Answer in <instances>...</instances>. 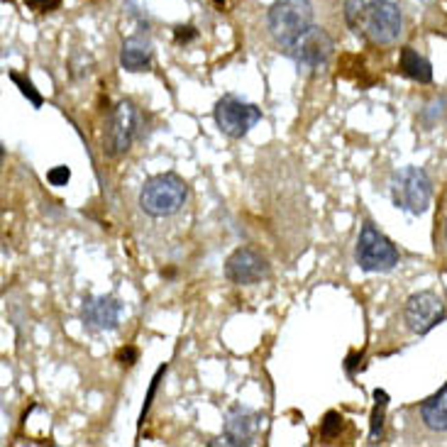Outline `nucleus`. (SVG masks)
<instances>
[{
  "mask_svg": "<svg viewBox=\"0 0 447 447\" xmlns=\"http://www.w3.org/2000/svg\"><path fill=\"white\" fill-rule=\"evenodd\" d=\"M345 20L354 34L374 45H391L398 40L403 17L391 0H345Z\"/></svg>",
  "mask_w": 447,
  "mask_h": 447,
  "instance_id": "1",
  "label": "nucleus"
},
{
  "mask_svg": "<svg viewBox=\"0 0 447 447\" xmlns=\"http://www.w3.org/2000/svg\"><path fill=\"white\" fill-rule=\"evenodd\" d=\"M189 198V186L179 173H157L140 191V208L152 218H169L179 213Z\"/></svg>",
  "mask_w": 447,
  "mask_h": 447,
  "instance_id": "2",
  "label": "nucleus"
},
{
  "mask_svg": "<svg viewBox=\"0 0 447 447\" xmlns=\"http://www.w3.org/2000/svg\"><path fill=\"white\" fill-rule=\"evenodd\" d=\"M311 27H313L311 0H274V5L269 8V29L284 51Z\"/></svg>",
  "mask_w": 447,
  "mask_h": 447,
  "instance_id": "3",
  "label": "nucleus"
},
{
  "mask_svg": "<svg viewBox=\"0 0 447 447\" xmlns=\"http://www.w3.org/2000/svg\"><path fill=\"white\" fill-rule=\"evenodd\" d=\"M433 186L428 173L418 167H403L394 173L391 179V201L396 208L411 213V215H423L431 206Z\"/></svg>",
  "mask_w": 447,
  "mask_h": 447,
  "instance_id": "4",
  "label": "nucleus"
},
{
  "mask_svg": "<svg viewBox=\"0 0 447 447\" xmlns=\"http://www.w3.org/2000/svg\"><path fill=\"white\" fill-rule=\"evenodd\" d=\"M354 259L364 271L384 274L398 264V250L381 230H376L372 223H364L357 240V250H354Z\"/></svg>",
  "mask_w": 447,
  "mask_h": 447,
  "instance_id": "5",
  "label": "nucleus"
},
{
  "mask_svg": "<svg viewBox=\"0 0 447 447\" xmlns=\"http://www.w3.org/2000/svg\"><path fill=\"white\" fill-rule=\"evenodd\" d=\"M215 123H218L220 132H225L232 140H240L250 132L254 125L262 120V110L252 103H245L237 95H223L215 103Z\"/></svg>",
  "mask_w": 447,
  "mask_h": 447,
  "instance_id": "6",
  "label": "nucleus"
},
{
  "mask_svg": "<svg viewBox=\"0 0 447 447\" xmlns=\"http://www.w3.org/2000/svg\"><path fill=\"white\" fill-rule=\"evenodd\" d=\"M406 323L415 335H428L437 323H442L447 315L445 303L433 291H418L406 301Z\"/></svg>",
  "mask_w": 447,
  "mask_h": 447,
  "instance_id": "7",
  "label": "nucleus"
},
{
  "mask_svg": "<svg viewBox=\"0 0 447 447\" xmlns=\"http://www.w3.org/2000/svg\"><path fill=\"white\" fill-rule=\"evenodd\" d=\"M286 54H289L298 67L315 71V69L325 67L328 59L333 56V40H330L328 32H325L323 27H315L313 25L306 34H301V37L286 49Z\"/></svg>",
  "mask_w": 447,
  "mask_h": 447,
  "instance_id": "8",
  "label": "nucleus"
},
{
  "mask_svg": "<svg viewBox=\"0 0 447 447\" xmlns=\"http://www.w3.org/2000/svg\"><path fill=\"white\" fill-rule=\"evenodd\" d=\"M137 130V110L130 101H123L110 115V125L106 132V152L110 157H120L130 149Z\"/></svg>",
  "mask_w": 447,
  "mask_h": 447,
  "instance_id": "9",
  "label": "nucleus"
},
{
  "mask_svg": "<svg viewBox=\"0 0 447 447\" xmlns=\"http://www.w3.org/2000/svg\"><path fill=\"white\" fill-rule=\"evenodd\" d=\"M225 274L232 284L237 286H250L262 281L269 274V264L267 259L259 254L257 250L252 247H240L228 257L225 262Z\"/></svg>",
  "mask_w": 447,
  "mask_h": 447,
  "instance_id": "10",
  "label": "nucleus"
},
{
  "mask_svg": "<svg viewBox=\"0 0 447 447\" xmlns=\"http://www.w3.org/2000/svg\"><path fill=\"white\" fill-rule=\"evenodd\" d=\"M120 313L123 306L110 296H95L84 303V323L93 330H115L120 323Z\"/></svg>",
  "mask_w": 447,
  "mask_h": 447,
  "instance_id": "11",
  "label": "nucleus"
},
{
  "mask_svg": "<svg viewBox=\"0 0 447 447\" xmlns=\"http://www.w3.org/2000/svg\"><path fill=\"white\" fill-rule=\"evenodd\" d=\"M120 64L132 73L147 71V69L152 67L149 42L142 40V37H130V40L123 45V49H120Z\"/></svg>",
  "mask_w": 447,
  "mask_h": 447,
  "instance_id": "12",
  "label": "nucleus"
},
{
  "mask_svg": "<svg viewBox=\"0 0 447 447\" xmlns=\"http://www.w3.org/2000/svg\"><path fill=\"white\" fill-rule=\"evenodd\" d=\"M420 418H423V423L431 431L435 433L447 431V384L437 394H433L431 398H425L420 403Z\"/></svg>",
  "mask_w": 447,
  "mask_h": 447,
  "instance_id": "13",
  "label": "nucleus"
},
{
  "mask_svg": "<svg viewBox=\"0 0 447 447\" xmlns=\"http://www.w3.org/2000/svg\"><path fill=\"white\" fill-rule=\"evenodd\" d=\"M254 435V418L247 411L235 408L225 423V442L228 445H250Z\"/></svg>",
  "mask_w": 447,
  "mask_h": 447,
  "instance_id": "14",
  "label": "nucleus"
},
{
  "mask_svg": "<svg viewBox=\"0 0 447 447\" xmlns=\"http://www.w3.org/2000/svg\"><path fill=\"white\" fill-rule=\"evenodd\" d=\"M398 67H401L403 76L418 81V84H431L433 81L431 62L423 59V56H420L415 49H411V47H403L401 49V62H398Z\"/></svg>",
  "mask_w": 447,
  "mask_h": 447,
  "instance_id": "15",
  "label": "nucleus"
},
{
  "mask_svg": "<svg viewBox=\"0 0 447 447\" xmlns=\"http://www.w3.org/2000/svg\"><path fill=\"white\" fill-rule=\"evenodd\" d=\"M374 413H372V431H369V437H372V442H376L381 437V431H384V408L386 403H389V394L381 391V389H376L374 391Z\"/></svg>",
  "mask_w": 447,
  "mask_h": 447,
  "instance_id": "16",
  "label": "nucleus"
},
{
  "mask_svg": "<svg viewBox=\"0 0 447 447\" xmlns=\"http://www.w3.org/2000/svg\"><path fill=\"white\" fill-rule=\"evenodd\" d=\"M340 431H342V415L337 413V411H328L323 423H320V435L335 437V435H340Z\"/></svg>",
  "mask_w": 447,
  "mask_h": 447,
  "instance_id": "17",
  "label": "nucleus"
},
{
  "mask_svg": "<svg viewBox=\"0 0 447 447\" xmlns=\"http://www.w3.org/2000/svg\"><path fill=\"white\" fill-rule=\"evenodd\" d=\"M10 79L15 81L17 86H20V90H23V95H27L29 103H32L34 108H42V95L34 90V86L29 84V81H25L23 76H17V73H10Z\"/></svg>",
  "mask_w": 447,
  "mask_h": 447,
  "instance_id": "18",
  "label": "nucleus"
},
{
  "mask_svg": "<svg viewBox=\"0 0 447 447\" xmlns=\"http://www.w3.org/2000/svg\"><path fill=\"white\" fill-rule=\"evenodd\" d=\"M69 179H71V169L69 167H54L47 173V181H49L51 186H67Z\"/></svg>",
  "mask_w": 447,
  "mask_h": 447,
  "instance_id": "19",
  "label": "nucleus"
},
{
  "mask_svg": "<svg viewBox=\"0 0 447 447\" xmlns=\"http://www.w3.org/2000/svg\"><path fill=\"white\" fill-rule=\"evenodd\" d=\"M164 372H167V367H159L157 369V374H154V379H152V386H149V394H147V401H145V408H142V415L140 418L145 420V415H147V411H149V406H152V398H154V394H157V386H159V381H162V376H164Z\"/></svg>",
  "mask_w": 447,
  "mask_h": 447,
  "instance_id": "20",
  "label": "nucleus"
},
{
  "mask_svg": "<svg viewBox=\"0 0 447 447\" xmlns=\"http://www.w3.org/2000/svg\"><path fill=\"white\" fill-rule=\"evenodd\" d=\"M137 359H140V352H137L134 347H123L118 352V362L123 364V367H132Z\"/></svg>",
  "mask_w": 447,
  "mask_h": 447,
  "instance_id": "21",
  "label": "nucleus"
},
{
  "mask_svg": "<svg viewBox=\"0 0 447 447\" xmlns=\"http://www.w3.org/2000/svg\"><path fill=\"white\" fill-rule=\"evenodd\" d=\"M173 37H176V42H179V45H181V42H184V45H186V42L196 40L198 32H196V29H193V27H176V32H173Z\"/></svg>",
  "mask_w": 447,
  "mask_h": 447,
  "instance_id": "22",
  "label": "nucleus"
},
{
  "mask_svg": "<svg viewBox=\"0 0 447 447\" xmlns=\"http://www.w3.org/2000/svg\"><path fill=\"white\" fill-rule=\"evenodd\" d=\"M29 5L37 8V10H54V8L62 5V0H29Z\"/></svg>",
  "mask_w": 447,
  "mask_h": 447,
  "instance_id": "23",
  "label": "nucleus"
},
{
  "mask_svg": "<svg viewBox=\"0 0 447 447\" xmlns=\"http://www.w3.org/2000/svg\"><path fill=\"white\" fill-rule=\"evenodd\" d=\"M445 242H447V218H445Z\"/></svg>",
  "mask_w": 447,
  "mask_h": 447,
  "instance_id": "24",
  "label": "nucleus"
},
{
  "mask_svg": "<svg viewBox=\"0 0 447 447\" xmlns=\"http://www.w3.org/2000/svg\"><path fill=\"white\" fill-rule=\"evenodd\" d=\"M215 3H218V5H223V3H225V0H215Z\"/></svg>",
  "mask_w": 447,
  "mask_h": 447,
  "instance_id": "25",
  "label": "nucleus"
}]
</instances>
